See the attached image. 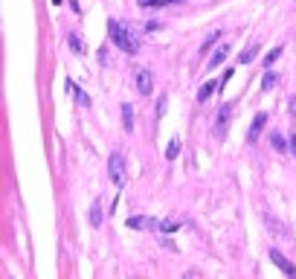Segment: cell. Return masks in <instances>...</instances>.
I'll use <instances>...</instances> for the list:
<instances>
[{"label":"cell","instance_id":"ac0fdd59","mask_svg":"<svg viewBox=\"0 0 296 279\" xmlns=\"http://www.w3.org/2000/svg\"><path fill=\"white\" fill-rule=\"evenodd\" d=\"M279 55H282V44H279V47H273V50H270V53L264 55V67H273V61H276Z\"/></svg>","mask_w":296,"mask_h":279},{"label":"cell","instance_id":"d6986e66","mask_svg":"<svg viewBox=\"0 0 296 279\" xmlns=\"http://www.w3.org/2000/svg\"><path fill=\"white\" fill-rule=\"evenodd\" d=\"M180 227V221H174V218H169V221H160V233H174V230H177Z\"/></svg>","mask_w":296,"mask_h":279},{"label":"cell","instance_id":"7402d4cb","mask_svg":"<svg viewBox=\"0 0 296 279\" xmlns=\"http://www.w3.org/2000/svg\"><path fill=\"white\" fill-rule=\"evenodd\" d=\"M157 242H160L163 247H169V250H177V244L171 242V239H166V233H160V235H157Z\"/></svg>","mask_w":296,"mask_h":279},{"label":"cell","instance_id":"d4e9b609","mask_svg":"<svg viewBox=\"0 0 296 279\" xmlns=\"http://www.w3.org/2000/svg\"><path fill=\"white\" fill-rule=\"evenodd\" d=\"M287 105H290V117L296 119V96H290V102H287Z\"/></svg>","mask_w":296,"mask_h":279},{"label":"cell","instance_id":"4fadbf2b","mask_svg":"<svg viewBox=\"0 0 296 279\" xmlns=\"http://www.w3.org/2000/svg\"><path fill=\"white\" fill-rule=\"evenodd\" d=\"M122 128H125L128 134L134 131V108L131 105H122Z\"/></svg>","mask_w":296,"mask_h":279},{"label":"cell","instance_id":"7a4b0ae2","mask_svg":"<svg viewBox=\"0 0 296 279\" xmlns=\"http://www.w3.org/2000/svg\"><path fill=\"white\" fill-rule=\"evenodd\" d=\"M108 175H110V180H113L117 189H122V186L128 183V171H125V157H122V152H113L108 157Z\"/></svg>","mask_w":296,"mask_h":279},{"label":"cell","instance_id":"52a82bcc","mask_svg":"<svg viewBox=\"0 0 296 279\" xmlns=\"http://www.w3.org/2000/svg\"><path fill=\"white\" fill-rule=\"evenodd\" d=\"M264 125H267V114H264V111H259V114H256V119H253L250 131H247V143H256V140L261 137V131H264Z\"/></svg>","mask_w":296,"mask_h":279},{"label":"cell","instance_id":"e0dca14e","mask_svg":"<svg viewBox=\"0 0 296 279\" xmlns=\"http://www.w3.org/2000/svg\"><path fill=\"white\" fill-rule=\"evenodd\" d=\"M256 53H259V47H256V44H250V47H247V50H244L241 55H238V61H241V64H250L253 58H256Z\"/></svg>","mask_w":296,"mask_h":279},{"label":"cell","instance_id":"603a6c76","mask_svg":"<svg viewBox=\"0 0 296 279\" xmlns=\"http://www.w3.org/2000/svg\"><path fill=\"white\" fill-rule=\"evenodd\" d=\"M166 105H169V102H166V96H163V99L157 102V117H163V114H166Z\"/></svg>","mask_w":296,"mask_h":279},{"label":"cell","instance_id":"8fae6325","mask_svg":"<svg viewBox=\"0 0 296 279\" xmlns=\"http://www.w3.org/2000/svg\"><path fill=\"white\" fill-rule=\"evenodd\" d=\"M67 44H70V50L76 55H84L87 53V47H84V41H81L79 35H76V32H70V35H67Z\"/></svg>","mask_w":296,"mask_h":279},{"label":"cell","instance_id":"277c9868","mask_svg":"<svg viewBox=\"0 0 296 279\" xmlns=\"http://www.w3.org/2000/svg\"><path fill=\"white\" fill-rule=\"evenodd\" d=\"M134 84H136V90H140V96H151V90H154V73L151 70H136V76H134Z\"/></svg>","mask_w":296,"mask_h":279},{"label":"cell","instance_id":"9a60e30c","mask_svg":"<svg viewBox=\"0 0 296 279\" xmlns=\"http://www.w3.org/2000/svg\"><path fill=\"white\" fill-rule=\"evenodd\" d=\"M270 143H273V148H276L279 154L290 148V143H287V140H285V137H282V134H279V131H276V134H270Z\"/></svg>","mask_w":296,"mask_h":279},{"label":"cell","instance_id":"3957f363","mask_svg":"<svg viewBox=\"0 0 296 279\" xmlns=\"http://www.w3.org/2000/svg\"><path fill=\"white\" fill-rule=\"evenodd\" d=\"M230 114H233V105H230V102H224V105L218 108L215 128H212V134H215L218 140H224V134H226V122H230Z\"/></svg>","mask_w":296,"mask_h":279},{"label":"cell","instance_id":"4316f807","mask_svg":"<svg viewBox=\"0 0 296 279\" xmlns=\"http://www.w3.org/2000/svg\"><path fill=\"white\" fill-rule=\"evenodd\" d=\"M290 152H293V154H296V134H293V137H290Z\"/></svg>","mask_w":296,"mask_h":279},{"label":"cell","instance_id":"ba28073f","mask_svg":"<svg viewBox=\"0 0 296 279\" xmlns=\"http://www.w3.org/2000/svg\"><path fill=\"white\" fill-rule=\"evenodd\" d=\"M270 259H273V265H276V268H282L287 273V276H296V265H290V262L285 259V256H282V253L279 250H270Z\"/></svg>","mask_w":296,"mask_h":279},{"label":"cell","instance_id":"cb8c5ba5","mask_svg":"<svg viewBox=\"0 0 296 279\" xmlns=\"http://www.w3.org/2000/svg\"><path fill=\"white\" fill-rule=\"evenodd\" d=\"M145 29H148V32H157V29H160V24H157V20H148V24H145Z\"/></svg>","mask_w":296,"mask_h":279},{"label":"cell","instance_id":"8992f818","mask_svg":"<svg viewBox=\"0 0 296 279\" xmlns=\"http://www.w3.org/2000/svg\"><path fill=\"white\" fill-rule=\"evenodd\" d=\"M64 88H67V93H70V96H73L76 102H79L81 108H90V105H93V102H90V96H87V93H84V90H81V88H79V84H76L73 79H67V81H64Z\"/></svg>","mask_w":296,"mask_h":279},{"label":"cell","instance_id":"484cf974","mask_svg":"<svg viewBox=\"0 0 296 279\" xmlns=\"http://www.w3.org/2000/svg\"><path fill=\"white\" fill-rule=\"evenodd\" d=\"M230 76H233V67H230V70H226V73H224V76H221V88H224L226 81H230Z\"/></svg>","mask_w":296,"mask_h":279},{"label":"cell","instance_id":"44dd1931","mask_svg":"<svg viewBox=\"0 0 296 279\" xmlns=\"http://www.w3.org/2000/svg\"><path fill=\"white\" fill-rule=\"evenodd\" d=\"M140 6H145V9H157V6H166V0H140Z\"/></svg>","mask_w":296,"mask_h":279},{"label":"cell","instance_id":"30bf717a","mask_svg":"<svg viewBox=\"0 0 296 279\" xmlns=\"http://www.w3.org/2000/svg\"><path fill=\"white\" fill-rule=\"evenodd\" d=\"M218 84H221V81H212V79L203 81V84H200V90H197V102H209V96L218 90Z\"/></svg>","mask_w":296,"mask_h":279},{"label":"cell","instance_id":"2e32d148","mask_svg":"<svg viewBox=\"0 0 296 279\" xmlns=\"http://www.w3.org/2000/svg\"><path fill=\"white\" fill-rule=\"evenodd\" d=\"M177 154H180V137H171V140H169V148H166V157H169V160H174Z\"/></svg>","mask_w":296,"mask_h":279},{"label":"cell","instance_id":"5b68a950","mask_svg":"<svg viewBox=\"0 0 296 279\" xmlns=\"http://www.w3.org/2000/svg\"><path fill=\"white\" fill-rule=\"evenodd\" d=\"M128 227H131V230H157V233H160V221H157V218H148V216H131L128 218Z\"/></svg>","mask_w":296,"mask_h":279},{"label":"cell","instance_id":"7c38bea8","mask_svg":"<svg viewBox=\"0 0 296 279\" xmlns=\"http://www.w3.org/2000/svg\"><path fill=\"white\" fill-rule=\"evenodd\" d=\"M276 81H279V73L273 70V67H267V70H264V79H261V90H273Z\"/></svg>","mask_w":296,"mask_h":279},{"label":"cell","instance_id":"5bb4252c","mask_svg":"<svg viewBox=\"0 0 296 279\" xmlns=\"http://www.w3.org/2000/svg\"><path fill=\"white\" fill-rule=\"evenodd\" d=\"M90 224L93 227L102 224V201L99 198H93V207H90Z\"/></svg>","mask_w":296,"mask_h":279},{"label":"cell","instance_id":"9c48e42d","mask_svg":"<svg viewBox=\"0 0 296 279\" xmlns=\"http://www.w3.org/2000/svg\"><path fill=\"white\" fill-rule=\"evenodd\" d=\"M230 50H233V47H230V44H221V47H218L215 53L209 55V70H215L218 64H221V61H224V58H226V55H230Z\"/></svg>","mask_w":296,"mask_h":279},{"label":"cell","instance_id":"6da1fadb","mask_svg":"<svg viewBox=\"0 0 296 279\" xmlns=\"http://www.w3.org/2000/svg\"><path fill=\"white\" fill-rule=\"evenodd\" d=\"M108 35H110V41L117 44V50H122V53H128V55L140 53V35H136L131 27L119 24V20H108Z\"/></svg>","mask_w":296,"mask_h":279},{"label":"cell","instance_id":"ffe728a7","mask_svg":"<svg viewBox=\"0 0 296 279\" xmlns=\"http://www.w3.org/2000/svg\"><path fill=\"white\" fill-rule=\"evenodd\" d=\"M218 38H221V32H212V35H209L207 41H203V47H200V53H209V50L215 47V41H218Z\"/></svg>","mask_w":296,"mask_h":279},{"label":"cell","instance_id":"83f0119b","mask_svg":"<svg viewBox=\"0 0 296 279\" xmlns=\"http://www.w3.org/2000/svg\"><path fill=\"white\" fill-rule=\"evenodd\" d=\"M53 3H61V0H53Z\"/></svg>","mask_w":296,"mask_h":279}]
</instances>
